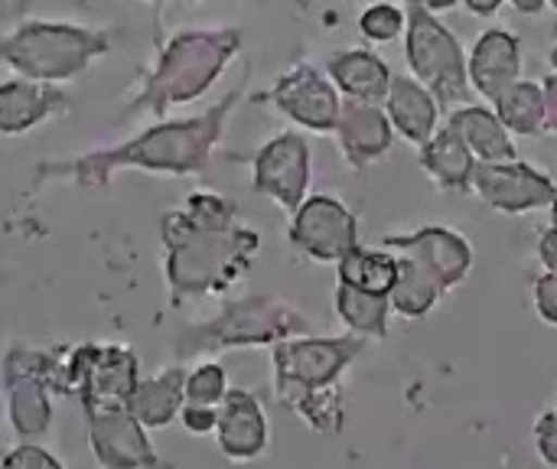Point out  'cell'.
<instances>
[{
    "label": "cell",
    "instance_id": "obj_12",
    "mask_svg": "<svg viewBox=\"0 0 557 469\" xmlns=\"http://www.w3.org/2000/svg\"><path fill=\"white\" fill-rule=\"evenodd\" d=\"M287 242L310 261L336 264L359 245V219L343 199L317 193L290 212Z\"/></svg>",
    "mask_w": 557,
    "mask_h": 469
},
{
    "label": "cell",
    "instance_id": "obj_19",
    "mask_svg": "<svg viewBox=\"0 0 557 469\" xmlns=\"http://www.w3.org/2000/svg\"><path fill=\"white\" fill-rule=\"evenodd\" d=\"M470 88L486 101H496L512 82L522 78V39L503 26H490L467 55Z\"/></svg>",
    "mask_w": 557,
    "mask_h": 469
},
{
    "label": "cell",
    "instance_id": "obj_24",
    "mask_svg": "<svg viewBox=\"0 0 557 469\" xmlns=\"http://www.w3.org/2000/svg\"><path fill=\"white\" fill-rule=\"evenodd\" d=\"M183 385H186V366H166L153 379H140L137 382L127 411L147 431H163L166 424H173L180 418V411L186 405Z\"/></svg>",
    "mask_w": 557,
    "mask_h": 469
},
{
    "label": "cell",
    "instance_id": "obj_7",
    "mask_svg": "<svg viewBox=\"0 0 557 469\" xmlns=\"http://www.w3.org/2000/svg\"><path fill=\"white\" fill-rule=\"evenodd\" d=\"M405 55L411 75L444 108L470 104L473 88L467 75V55L460 39L421 3H405Z\"/></svg>",
    "mask_w": 557,
    "mask_h": 469
},
{
    "label": "cell",
    "instance_id": "obj_36",
    "mask_svg": "<svg viewBox=\"0 0 557 469\" xmlns=\"http://www.w3.org/2000/svg\"><path fill=\"white\" fill-rule=\"evenodd\" d=\"M542 91H545V131L557 134V72L545 78Z\"/></svg>",
    "mask_w": 557,
    "mask_h": 469
},
{
    "label": "cell",
    "instance_id": "obj_20",
    "mask_svg": "<svg viewBox=\"0 0 557 469\" xmlns=\"http://www.w3.org/2000/svg\"><path fill=\"white\" fill-rule=\"evenodd\" d=\"M382 108H385L395 134H401L414 147H424L441 124L437 98L414 75H392V88H388Z\"/></svg>",
    "mask_w": 557,
    "mask_h": 469
},
{
    "label": "cell",
    "instance_id": "obj_2",
    "mask_svg": "<svg viewBox=\"0 0 557 469\" xmlns=\"http://www.w3.org/2000/svg\"><path fill=\"white\" fill-rule=\"evenodd\" d=\"M160 242L173 307L222 297L251 271L261 251V235L242 225L238 206L212 189H196L183 206L166 209L160 215Z\"/></svg>",
    "mask_w": 557,
    "mask_h": 469
},
{
    "label": "cell",
    "instance_id": "obj_10",
    "mask_svg": "<svg viewBox=\"0 0 557 469\" xmlns=\"http://www.w3.org/2000/svg\"><path fill=\"white\" fill-rule=\"evenodd\" d=\"M251 166V189L271 202H277L287 215L307 199L310 176H313V157L310 144L300 131H281L271 140H264L251 157H245Z\"/></svg>",
    "mask_w": 557,
    "mask_h": 469
},
{
    "label": "cell",
    "instance_id": "obj_22",
    "mask_svg": "<svg viewBox=\"0 0 557 469\" xmlns=\"http://www.w3.org/2000/svg\"><path fill=\"white\" fill-rule=\"evenodd\" d=\"M418 163L434 180V186L444 189V193H460L463 196V193L473 189L476 157L450 124L437 127L434 137L424 147H418Z\"/></svg>",
    "mask_w": 557,
    "mask_h": 469
},
{
    "label": "cell",
    "instance_id": "obj_16",
    "mask_svg": "<svg viewBox=\"0 0 557 469\" xmlns=\"http://www.w3.org/2000/svg\"><path fill=\"white\" fill-rule=\"evenodd\" d=\"M72 111V95L62 85L7 78L0 82V137H20L39 124Z\"/></svg>",
    "mask_w": 557,
    "mask_h": 469
},
{
    "label": "cell",
    "instance_id": "obj_9",
    "mask_svg": "<svg viewBox=\"0 0 557 469\" xmlns=\"http://www.w3.org/2000/svg\"><path fill=\"white\" fill-rule=\"evenodd\" d=\"M137 382V353L117 343H82L62 359L65 395H75L85 415L127 408Z\"/></svg>",
    "mask_w": 557,
    "mask_h": 469
},
{
    "label": "cell",
    "instance_id": "obj_30",
    "mask_svg": "<svg viewBox=\"0 0 557 469\" xmlns=\"http://www.w3.org/2000/svg\"><path fill=\"white\" fill-rule=\"evenodd\" d=\"M359 29L369 42H392L405 33V10L395 0H382L362 10Z\"/></svg>",
    "mask_w": 557,
    "mask_h": 469
},
{
    "label": "cell",
    "instance_id": "obj_37",
    "mask_svg": "<svg viewBox=\"0 0 557 469\" xmlns=\"http://www.w3.org/2000/svg\"><path fill=\"white\" fill-rule=\"evenodd\" d=\"M140 3H147V7H150V20H153V42H160V39L166 36V29H163V13H166V3H170V0H140Z\"/></svg>",
    "mask_w": 557,
    "mask_h": 469
},
{
    "label": "cell",
    "instance_id": "obj_15",
    "mask_svg": "<svg viewBox=\"0 0 557 469\" xmlns=\"http://www.w3.org/2000/svg\"><path fill=\"white\" fill-rule=\"evenodd\" d=\"M88 444L104 469H160V457L147 441V428L127 408L88 411Z\"/></svg>",
    "mask_w": 557,
    "mask_h": 469
},
{
    "label": "cell",
    "instance_id": "obj_35",
    "mask_svg": "<svg viewBox=\"0 0 557 469\" xmlns=\"http://www.w3.org/2000/svg\"><path fill=\"white\" fill-rule=\"evenodd\" d=\"M539 261L545 264V271H557V225H548L539 238Z\"/></svg>",
    "mask_w": 557,
    "mask_h": 469
},
{
    "label": "cell",
    "instance_id": "obj_27",
    "mask_svg": "<svg viewBox=\"0 0 557 469\" xmlns=\"http://www.w3.org/2000/svg\"><path fill=\"white\" fill-rule=\"evenodd\" d=\"M336 274H339V284H349V287H359V291H372V294H388L395 287L398 258L388 248L356 245L346 258L336 261Z\"/></svg>",
    "mask_w": 557,
    "mask_h": 469
},
{
    "label": "cell",
    "instance_id": "obj_28",
    "mask_svg": "<svg viewBox=\"0 0 557 469\" xmlns=\"http://www.w3.org/2000/svg\"><path fill=\"white\" fill-rule=\"evenodd\" d=\"M395 258H398V274H395V287L388 291L392 310L401 313L405 320H421L441 304L444 287L428 271H421L411 258L405 255H395Z\"/></svg>",
    "mask_w": 557,
    "mask_h": 469
},
{
    "label": "cell",
    "instance_id": "obj_34",
    "mask_svg": "<svg viewBox=\"0 0 557 469\" xmlns=\"http://www.w3.org/2000/svg\"><path fill=\"white\" fill-rule=\"evenodd\" d=\"M180 421L189 434L202 437V434H215L219 424V408H202V405H183Z\"/></svg>",
    "mask_w": 557,
    "mask_h": 469
},
{
    "label": "cell",
    "instance_id": "obj_14",
    "mask_svg": "<svg viewBox=\"0 0 557 469\" xmlns=\"http://www.w3.org/2000/svg\"><path fill=\"white\" fill-rule=\"evenodd\" d=\"M382 248L411 258L421 271H428L444 287V294L463 284L473 268L470 242L460 232L444 229V225H424L408 235H385Z\"/></svg>",
    "mask_w": 557,
    "mask_h": 469
},
{
    "label": "cell",
    "instance_id": "obj_23",
    "mask_svg": "<svg viewBox=\"0 0 557 469\" xmlns=\"http://www.w3.org/2000/svg\"><path fill=\"white\" fill-rule=\"evenodd\" d=\"M447 124L467 140V147L473 150L480 163H503V160L519 157L512 134L506 131L499 114L486 104H460L450 111Z\"/></svg>",
    "mask_w": 557,
    "mask_h": 469
},
{
    "label": "cell",
    "instance_id": "obj_8",
    "mask_svg": "<svg viewBox=\"0 0 557 469\" xmlns=\"http://www.w3.org/2000/svg\"><path fill=\"white\" fill-rule=\"evenodd\" d=\"M3 415L20 441H39L52 428V395H65L62 362L52 353L10 346L0 366Z\"/></svg>",
    "mask_w": 557,
    "mask_h": 469
},
{
    "label": "cell",
    "instance_id": "obj_18",
    "mask_svg": "<svg viewBox=\"0 0 557 469\" xmlns=\"http://www.w3.org/2000/svg\"><path fill=\"white\" fill-rule=\"evenodd\" d=\"M215 441L232 464H251L268 451V418L248 388H228L219 405Z\"/></svg>",
    "mask_w": 557,
    "mask_h": 469
},
{
    "label": "cell",
    "instance_id": "obj_1",
    "mask_svg": "<svg viewBox=\"0 0 557 469\" xmlns=\"http://www.w3.org/2000/svg\"><path fill=\"white\" fill-rule=\"evenodd\" d=\"M248 78H251V65H245L235 88H228L215 104L196 114L163 118L127 140L95 147L65 160L36 163L33 189L49 186V183H72L82 189H95V186H108L124 170H140L150 176H206L225 137L228 118L245 98Z\"/></svg>",
    "mask_w": 557,
    "mask_h": 469
},
{
    "label": "cell",
    "instance_id": "obj_5",
    "mask_svg": "<svg viewBox=\"0 0 557 469\" xmlns=\"http://www.w3.org/2000/svg\"><path fill=\"white\" fill-rule=\"evenodd\" d=\"M117 33L111 26L23 16L10 33H0V65L13 69L20 78L65 85L104 59Z\"/></svg>",
    "mask_w": 557,
    "mask_h": 469
},
{
    "label": "cell",
    "instance_id": "obj_33",
    "mask_svg": "<svg viewBox=\"0 0 557 469\" xmlns=\"http://www.w3.org/2000/svg\"><path fill=\"white\" fill-rule=\"evenodd\" d=\"M535 451L542 457V464H548L557 469V408L545 411L539 421H535Z\"/></svg>",
    "mask_w": 557,
    "mask_h": 469
},
{
    "label": "cell",
    "instance_id": "obj_44",
    "mask_svg": "<svg viewBox=\"0 0 557 469\" xmlns=\"http://www.w3.org/2000/svg\"><path fill=\"white\" fill-rule=\"evenodd\" d=\"M548 3H552V7H555V10H557V0H548Z\"/></svg>",
    "mask_w": 557,
    "mask_h": 469
},
{
    "label": "cell",
    "instance_id": "obj_25",
    "mask_svg": "<svg viewBox=\"0 0 557 469\" xmlns=\"http://www.w3.org/2000/svg\"><path fill=\"white\" fill-rule=\"evenodd\" d=\"M333 304H336V317L346 323L349 333L366 336V340H385L388 336V323L395 313L388 294H372V291L339 284Z\"/></svg>",
    "mask_w": 557,
    "mask_h": 469
},
{
    "label": "cell",
    "instance_id": "obj_3",
    "mask_svg": "<svg viewBox=\"0 0 557 469\" xmlns=\"http://www.w3.org/2000/svg\"><path fill=\"white\" fill-rule=\"evenodd\" d=\"M245 46V29L215 23V26H183L173 36L153 42V65L137 75V85L127 104L117 114V124L150 114L163 121L173 108L193 104L222 78V72L238 59Z\"/></svg>",
    "mask_w": 557,
    "mask_h": 469
},
{
    "label": "cell",
    "instance_id": "obj_11",
    "mask_svg": "<svg viewBox=\"0 0 557 469\" xmlns=\"http://www.w3.org/2000/svg\"><path fill=\"white\" fill-rule=\"evenodd\" d=\"M258 101H268L277 114L313 134H333L343 108L339 88L313 62H297L287 72H281L274 85L264 95H258Z\"/></svg>",
    "mask_w": 557,
    "mask_h": 469
},
{
    "label": "cell",
    "instance_id": "obj_42",
    "mask_svg": "<svg viewBox=\"0 0 557 469\" xmlns=\"http://www.w3.org/2000/svg\"><path fill=\"white\" fill-rule=\"evenodd\" d=\"M548 209H552V225H557V196H555V202H552Z\"/></svg>",
    "mask_w": 557,
    "mask_h": 469
},
{
    "label": "cell",
    "instance_id": "obj_40",
    "mask_svg": "<svg viewBox=\"0 0 557 469\" xmlns=\"http://www.w3.org/2000/svg\"><path fill=\"white\" fill-rule=\"evenodd\" d=\"M401 3H421V7H428L431 13H437V10H450L457 0H401Z\"/></svg>",
    "mask_w": 557,
    "mask_h": 469
},
{
    "label": "cell",
    "instance_id": "obj_45",
    "mask_svg": "<svg viewBox=\"0 0 557 469\" xmlns=\"http://www.w3.org/2000/svg\"><path fill=\"white\" fill-rule=\"evenodd\" d=\"M186 3H199V0H186Z\"/></svg>",
    "mask_w": 557,
    "mask_h": 469
},
{
    "label": "cell",
    "instance_id": "obj_29",
    "mask_svg": "<svg viewBox=\"0 0 557 469\" xmlns=\"http://www.w3.org/2000/svg\"><path fill=\"white\" fill-rule=\"evenodd\" d=\"M225 392H228V375L219 362H202L196 369H186V385H183L186 405L219 408Z\"/></svg>",
    "mask_w": 557,
    "mask_h": 469
},
{
    "label": "cell",
    "instance_id": "obj_41",
    "mask_svg": "<svg viewBox=\"0 0 557 469\" xmlns=\"http://www.w3.org/2000/svg\"><path fill=\"white\" fill-rule=\"evenodd\" d=\"M33 3H36V0H13V3H10V13L23 20V16H26V13L33 10Z\"/></svg>",
    "mask_w": 557,
    "mask_h": 469
},
{
    "label": "cell",
    "instance_id": "obj_39",
    "mask_svg": "<svg viewBox=\"0 0 557 469\" xmlns=\"http://www.w3.org/2000/svg\"><path fill=\"white\" fill-rule=\"evenodd\" d=\"M509 3H512V10L522 13V16H535V13H542V10L548 7V0H509Z\"/></svg>",
    "mask_w": 557,
    "mask_h": 469
},
{
    "label": "cell",
    "instance_id": "obj_26",
    "mask_svg": "<svg viewBox=\"0 0 557 469\" xmlns=\"http://www.w3.org/2000/svg\"><path fill=\"white\" fill-rule=\"evenodd\" d=\"M493 111L499 114L509 134H519V137L545 134V91L539 82H529V78L512 82L493 101Z\"/></svg>",
    "mask_w": 557,
    "mask_h": 469
},
{
    "label": "cell",
    "instance_id": "obj_32",
    "mask_svg": "<svg viewBox=\"0 0 557 469\" xmlns=\"http://www.w3.org/2000/svg\"><path fill=\"white\" fill-rule=\"evenodd\" d=\"M532 300H535V313L542 317V323L557 326V271H545L542 277H535Z\"/></svg>",
    "mask_w": 557,
    "mask_h": 469
},
{
    "label": "cell",
    "instance_id": "obj_13",
    "mask_svg": "<svg viewBox=\"0 0 557 469\" xmlns=\"http://www.w3.org/2000/svg\"><path fill=\"white\" fill-rule=\"evenodd\" d=\"M473 193L496 212L522 215L532 209H548L557 196V183L539 166L525 160L480 163L473 170Z\"/></svg>",
    "mask_w": 557,
    "mask_h": 469
},
{
    "label": "cell",
    "instance_id": "obj_38",
    "mask_svg": "<svg viewBox=\"0 0 557 469\" xmlns=\"http://www.w3.org/2000/svg\"><path fill=\"white\" fill-rule=\"evenodd\" d=\"M506 0H463V7L473 13V16H496L503 10Z\"/></svg>",
    "mask_w": 557,
    "mask_h": 469
},
{
    "label": "cell",
    "instance_id": "obj_43",
    "mask_svg": "<svg viewBox=\"0 0 557 469\" xmlns=\"http://www.w3.org/2000/svg\"><path fill=\"white\" fill-rule=\"evenodd\" d=\"M548 59H552V69L557 72V42H555V49H552V55H548Z\"/></svg>",
    "mask_w": 557,
    "mask_h": 469
},
{
    "label": "cell",
    "instance_id": "obj_21",
    "mask_svg": "<svg viewBox=\"0 0 557 469\" xmlns=\"http://www.w3.org/2000/svg\"><path fill=\"white\" fill-rule=\"evenodd\" d=\"M323 72L333 78L339 95H346L349 101H366V104H382L395 75L388 62L372 49H336L326 55Z\"/></svg>",
    "mask_w": 557,
    "mask_h": 469
},
{
    "label": "cell",
    "instance_id": "obj_31",
    "mask_svg": "<svg viewBox=\"0 0 557 469\" xmlns=\"http://www.w3.org/2000/svg\"><path fill=\"white\" fill-rule=\"evenodd\" d=\"M0 469H65V464L59 457H52L46 447H39L33 441H23V444H16L13 451L3 454Z\"/></svg>",
    "mask_w": 557,
    "mask_h": 469
},
{
    "label": "cell",
    "instance_id": "obj_4",
    "mask_svg": "<svg viewBox=\"0 0 557 469\" xmlns=\"http://www.w3.org/2000/svg\"><path fill=\"white\" fill-rule=\"evenodd\" d=\"M366 336L346 333L333 340L294 336L271 346L274 395L281 408L294 411L317 434H339L346 424V405L339 379L366 353Z\"/></svg>",
    "mask_w": 557,
    "mask_h": 469
},
{
    "label": "cell",
    "instance_id": "obj_6",
    "mask_svg": "<svg viewBox=\"0 0 557 469\" xmlns=\"http://www.w3.org/2000/svg\"><path fill=\"white\" fill-rule=\"evenodd\" d=\"M310 320L287 300L251 294L235 304H228L219 317L193 323L180 330L173 343L176 359H199L209 353H228V349H258V346H277L281 340L310 336Z\"/></svg>",
    "mask_w": 557,
    "mask_h": 469
},
{
    "label": "cell",
    "instance_id": "obj_17",
    "mask_svg": "<svg viewBox=\"0 0 557 469\" xmlns=\"http://www.w3.org/2000/svg\"><path fill=\"white\" fill-rule=\"evenodd\" d=\"M333 134L339 140L343 160L356 173L379 163L395 144V127H392L385 108L382 104H366V101H349V98L339 108V121H336Z\"/></svg>",
    "mask_w": 557,
    "mask_h": 469
}]
</instances>
